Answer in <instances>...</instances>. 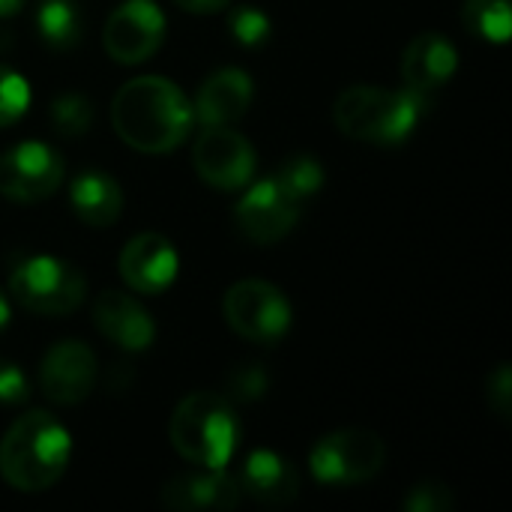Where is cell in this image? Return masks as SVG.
<instances>
[{"instance_id":"28","label":"cell","mask_w":512,"mask_h":512,"mask_svg":"<svg viewBox=\"0 0 512 512\" xmlns=\"http://www.w3.org/2000/svg\"><path fill=\"white\" fill-rule=\"evenodd\" d=\"M486 396H489V405L495 408V414H498L501 420H510V414H512L510 363L495 366V372H492V375H489V381H486Z\"/></svg>"},{"instance_id":"25","label":"cell","mask_w":512,"mask_h":512,"mask_svg":"<svg viewBox=\"0 0 512 512\" xmlns=\"http://www.w3.org/2000/svg\"><path fill=\"white\" fill-rule=\"evenodd\" d=\"M27 102H30L27 81L15 69L0 63V126L15 123L27 111Z\"/></svg>"},{"instance_id":"6","label":"cell","mask_w":512,"mask_h":512,"mask_svg":"<svg viewBox=\"0 0 512 512\" xmlns=\"http://www.w3.org/2000/svg\"><path fill=\"white\" fill-rule=\"evenodd\" d=\"M387 462V447L375 432L366 429H339L324 435L312 453V477L324 486H360L381 474Z\"/></svg>"},{"instance_id":"15","label":"cell","mask_w":512,"mask_h":512,"mask_svg":"<svg viewBox=\"0 0 512 512\" xmlns=\"http://www.w3.org/2000/svg\"><path fill=\"white\" fill-rule=\"evenodd\" d=\"M162 507L174 512L201 510H237L240 507V483L225 474L222 468H207V474H186L174 477L162 486Z\"/></svg>"},{"instance_id":"26","label":"cell","mask_w":512,"mask_h":512,"mask_svg":"<svg viewBox=\"0 0 512 512\" xmlns=\"http://www.w3.org/2000/svg\"><path fill=\"white\" fill-rule=\"evenodd\" d=\"M228 27L234 33V39L246 48H255L261 42H267L270 36V18L258 9V6H240L228 15Z\"/></svg>"},{"instance_id":"8","label":"cell","mask_w":512,"mask_h":512,"mask_svg":"<svg viewBox=\"0 0 512 512\" xmlns=\"http://www.w3.org/2000/svg\"><path fill=\"white\" fill-rule=\"evenodd\" d=\"M63 183V159L42 141H21L0 153V195L36 204Z\"/></svg>"},{"instance_id":"22","label":"cell","mask_w":512,"mask_h":512,"mask_svg":"<svg viewBox=\"0 0 512 512\" xmlns=\"http://www.w3.org/2000/svg\"><path fill=\"white\" fill-rule=\"evenodd\" d=\"M276 180L285 186L288 195H294V198L303 204L306 198H312V195L324 186V168H321V162H318L315 156L300 153V156H291V159L279 168Z\"/></svg>"},{"instance_id":"4","label":"cell","mask_w":512,"mask_h":512,"mask_svg":"<svg viewBox=\"0 0 512 512\" xmlns=\"http://www.w3.org/2000/svg\"><path fill=\"white\" fill-rule=\"evenodd\" d=\"M171 447L198 468H225L234 456L240 426L234 405L210 390L189 393L168 423Z\"/></svg>"},{"instance_id":"17","label":"cell","mask_w":512,"mask_h":512,"mask_svg":"<svg viewBox=\"0 0 512 512\" xmlns=\"http://www.w3.org/2000/svg\"><path fill=\"white\" fill-rule=\"evenodd\" d=\"M456 66H459V57H456L453 42L432 30L414 36L402 54V78L411 90L423 96L432 93L435 87H444L456 75Z\"/></svg>"},{"instance_id":"10","label":"cell","mask_w":512,"mask_h":512,"mask_svg":"<svg viewBox=\"0 0 512 512\" xmlns=\"http://www.w3.org/2000/svg\"><path fill=\"white\" fill-rule=\"evenodd\" d=\"M192 165L213 189H243L255 174V147L231 126H207L192 147Z\"/></svg>"},{"instance_id":"2","label":"cell","mask_w":512,"mask_h":512,"mask_svg":"<svg viewBox=\"0 0 512 512\" xmlns=\"http://www.w3.org/2000/svg\"><path fill=\"white\" fill-rule=\"evenodd\" d=\"M69 453V432L48 411H30L0 441V477L18 492H45L63 477Z\"/></svg>"},{"instance_id":"11","label":"cell","mask_w":512,"mask_h":512,"mask_svg":"<svg viewBox=\"0 0 512 512\" xmlns=\"http://www.w3.org/2000/svg\"><path fill=\"white\" fill-rule=\"evenodd\" d=\"M297 219H300V201L288 195L276 177L255 183L234 207V222L240 234L261 246L291 234Z\"/></svg>"},{"instance_id":"12","label":"cell","mask_w":512,"mask_h":512,"mask_svg":"<svg viewBox=\"0 0 512 512\" xmlns=\"http://www.w3.org/2000/svg\"><path fill=\"white\" fill-rule=\"evenodd\" d=\"M96 354L84 342H60L54 345L39 366V390L54 405H78L96 387Z\"/></svg>"},{"instance_id":"1","label":"cell","mask_w":512,"mask_h":512,"mask_svg":"<svg viewBox=\"0 0 512 512\" xmlns=\"http://www.w3.org/2000/svg\"><path fill=\"white\" fill-rule=\"evenodd\" d=\"M192 120L195 114L186 93L162 75L132 78L111 102L114 132L138 153L174 150L186 141Z\"/></svg>"},{"instance_id":"9","label":"cell","mask_w":512,"mask_h":512,"mask_svg":"<svg viewBox=\"0 0 512 512\" xmlns=\"http://www.w3.org/2000/svg\"><path fill=\"white\" fill-rule=\"evenodd\" d=\"M165 39V15L153 0H123L105 21L102 45L123 66L144 63Z\"/></svg>"},{"instance_id":"13","label":"cell","mask_w":512,"mask_h":512,"mask_svg":"<svg viewBox=\"0 0 512 512\" xmlns=\"http://www.w3.org/2000/svg\"><path fill=\"white\" fill-rule=\"evenodd\" d=\"M177 252L168 237L144 231L120 252V276L138 294H162L177 279Z\"/></svg>"},{"instance_id":"24","label":"cell","mask_w":512,"mask_h":512,"mask_svg":"<svg viewBox=\"0 0 512 512\" xmlns=\"http://www.w3.org/2000/svg\"><path fill=\"white\" fill-rule=\"evenodd\" d=\"M270 375L261 363H240L225 375V399L228 402H258L267 393Z\"/></svg>"},{"instance_id":"20","label":"cell","mask_w":512,"mask_h":512,"mask_svg":"<svg viewBox=\"0 0 512 512\" xmlns=\"http://www.w3.org/2000/svg\"><path fill=\"white\" fill-rule=\"evenodd\" d=\"M36 30L45 39V45L66 51L81 42L84 18L75 0H39L36 9Z\"/></svg>"},{"instance_id":"31","label":"cell","mask_w":512,"mask_h":512,"mask_svg":"<svg viewBox=\"0 0 512 512\" xmlns=\"http://www.w3.org/2000/svg\"><path fill=\"white\" fill-rule=\"evenodd\" d=\"M24 0H0V18H9L15 12H21Z\"/></svg>"},{"instance_id":"19","label":"cell","mask_w":512,"mask_h":512,"mask_svg":"<svg viewBox=\"0 0 512 512\" xmlns=\"http://www.w3.org/2000/svg\"><path fill=\"white\" fill-rule=\"evenodd\" d=\"M72 210L81 222L90 228H111L123 213V189L111 174L102 171H84L72 180L69 189Z\"/></svg>"},{"instance_id":"3","label":"cell","mask_w":512,"mask_h":512,"mask_svg":"<svg viewBox=\"0 0 512 512\" xmlns=\"http://www.w3.org/2000/svg\"><path fill=\"white\" fill-rule=\"evenodd\" d=\"M423 108L426 96L411 87L387 90L372 84H354L339 93L333 105V120L354 141L399 144L411 135Z\"/></svg>"},{"instance_id":"14","label":"cell","mask_w":512,"mask_h":512,"mask_svg":"<svg viewBox=\"0 0 512 512\" xmlns=\"http://www.w3.org/2000/svg\"><path fill=\"white\" fill-rule=\"evenodd\" d=\"M93 321L111 345L129 354L147 351L156 339V324L147 309L123 291H105L93 303Z\"/></svg>"},{"instance_id":"30","label":"cell","mask_w":512,"mask_h":512,"mask_svg":"<svg viewBox=\"0 0 512 512\" xmlns=\"http://www.w3.org/2000/svg\"><path fill=\"white\" fill-rule=\"evenodd\" d=\"M174 3L186 12H195V15H210V12H219L228 6V0H174Z\"/></svg>"},{"instance_id":"18","label":"cell","mask_w":512,"mask_h":512,"mask_svg":"<svg viewBox=\"0 0 512 512\" xmlns=\"http://www.w3.org/2000/svg\"><path fill=\"white\" fill-rule=\"evenodd\" d=\"M249 102H252V78L243 69L228 66L213 72L201 84L192 114L204 126H231L249 111Z\"/></svg>"},{"instance_id":"27","label":"cell","mask_w":512,"mask_h":512,"mask_svg":"<svg viewBox=\"0 0 512 512\" xmlns=\"http://www.w3.org/2000/svg\"><path fill=\"white\" fill-rule=\"evenodd\" d=\"M453 507H456L453 492L444 483H420L405 498L408 512H450Z\"/></svg>"},{"instance_id":"32","label":"cell","mask_w":512,"mask_h":512,"mask_svg":"<svg viewBox=\"0 0 512 512\" xmlns=\"http://www.w3.org/2000/svg\"><path fill=\"white\" fill-rule=\"evenodd\" d=\"M9 318H12V312H9V303H6V297L0 294V330H6Z\"/></svg>"},{"instance_id":"23","label":"cell","mask_w":512,"mask_h":512,"mask_svg":"<svg viewBox=\"0 0 512 512\" xmlns=\"http://www.w3.org/2000/svg\"><path fill=\"white\" fill-rule=\"evenodd\" d=\"M51 126L63 138H78L93 126V105L81 93H63L51 102Z\"/></svg>"},{"instance_id":"21","label":"cell","mask_w":512,"mask_h":512,"mask_svg":"<svg viewBox=\"0 0 512 512\" xmlns=\"http://www.w3.org/2000/svg\"><path fill=\"white\" fill-rule=\"evenodd\" d=\"M462 21L468 30L486 42H510L512 36V0H465Z\"/></svg>"},{"instance_id":"5","label":"cell","mask_w":512,"mask_h":512,"mask_svg":"<svg viewBox=\"0 0 512 512\" xmlns=\"http://www.w3.org/2000/svg\"><path fill=\"white\" fill-rule=\"evenodd\" d=\"M9 297L33 315H72L87 297V282L60 258L27 255L9 270Z\"/></svg>"},{"instance_id":"29","label":"cell","mask_w":512,"mask_h":512,"mask_svg":"<svg viewBox=\"0 0 512 512\" xmlns=\"http://www.w3.org/2000/svg\"><path fill=\"white\" fill-rule=\"evenodd\" d=\"M0 402L3 405L27 402V378L15 363H0Z\"/></svg>"},{"instance_id":"7","label":"cell","mask_w":512,"mask_h":512,"mask_svg":"<svg viewBox=\"0 0 512 512\" xmlns=\"http://www.w3.org/2000/svg\"><path fill=\"white\" fill-rule=\"evenodd\" d=\"M222 315L237 336L258 345L279 342L291 327V306L285 294L261 279H243L231 285L222 300Z\"/></svg>"},{"instance_id":"16","label":"cell","mask_w":512,"mask_h":512,"mask_svg":"<svg viewBox=\"0 0 512 512\" xmlns=\"http://www.w3.org/2000/svg\"><path fill=\"white\" fill-rule=\"evenodd\" d=\"M240 492L255 498L264 507L294 504L300 495V477L288 459L273 450H252L240 471Z\"/></svg>"}]
</instances>
